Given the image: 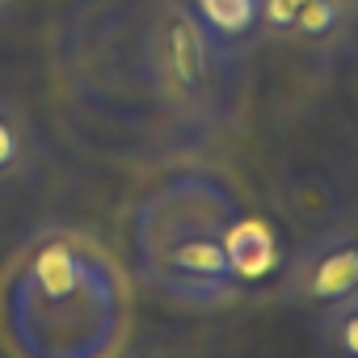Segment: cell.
<instances>
[{
    "label": "cell",
    "mask_w": 358,
    "mask_h": 358,
    "mask_svg": "<svg viewBox=\"0 0 358 358\" xmlns=\"http://www.w3.org/2000/svg\"><path fill=\"white\" fill-rule=\"evenodd\" d=\"M127 316V278L89 232L47 224L13 249L0 329L17 358H114Z\"/></svg>",
    "instance_id": "cell-1"
},
{
    "label": "cell",
    "mask_w": 358,
    "mask_h": 358,
    "mask_svg": "<svg viewBox=\"0 0 358 358\" xmlns=\"http://www.w3.org/2000/svg\"><path fill=\"white\" fill-rule=\"evenodd\" d=\"M241 215L245 203L224 177L203 169L173 173L139 199L131 215L135 278L194 312H220L236 303L245 282L228 262V232Z\"/></svg>",
    "instance_id": "cell-2"
},
{
    "label": "cell",
    "mask_w": 358,
    "mask_h": 358,
    "mask_svg": "<svg viewBox=\"0 0 358 358\" xmlns=\"http://www.w3.org/2000/svg\"><path fill=\"white\" fill-rule=\"evenodd\" d=\"M236 47H224L190 9V0H160L143 30L139 72L152 101L177 122L207 127L224 114Z\"/></svg>",
    "instance_id": "cell-3"
},
{
    "label": "cell",
    "mask_w": 358,
    "mask_h": 358,
    "mask_svg": "<svg viewBox=\"0 0 358 358\" xmlns=\"http://www.w3.org/2000/svg\"><path fill=\"white\" fill-rule=\"evenodd\" d=\"M274 295L287 308H312V312L358 295V228L329 224L316 236H308L278 266Z\"/></svg>",
    "instance_id": "cell-4"
},
{
    "label": "cell",
    "mask_w": 358,
    "mask_h": 358,
    "mask_svg": "<svg viewBox=\"0 0 358 358\" xmlns=\"http://www.w3.org/2000/svg\"><path fill=\"white\" fill-rule=\"evenodd\" d=\"M43 152H47V139L34 114L17 97L0 93V194L30 186L43 169Z\"/></svg>",
    "instance_id": "cell-5"
},
{
    "label": "cell",
    "mask_w": 358,
    "mask_h": 358,
    "mask_svg": "<svg viewBox=\"0 0 358 358\" xmlns=\"http://www.w3.org/2000/svg\"><path fill=\"white\" fill-rule=\"evenodd\" d=\"M228 262H232V270H236V278H241L245 287L257 282V278H266L270 270L282 266L278 232H274L266 220H257V215L245 211V215L232 224V232H228Z\"/></svg>",
    "instance_id": "cell-6"
},
{
    "label": "cell",
    "mask_w": 358,
    "mask_h": 358,
    "mask_svg": "<svg viewBox=\"0 0 358 358\" xmlns=\"http://www.w3.org/2000/svg\"><path fill=\"white\" fill-rule=\"evenodd\" d=\"M282 207H287V215L295 224L316 228V232L329 228V224H341V215L350 211L341 190L329 182V177H320V173H295L291 182L282 186Z\"/></svg>",
    "instance_id": "cell-7"
},
{
    "label": "cell",
    "mask_w": 358,
    "mask_h": 358,
    "mask_svg": "<svg viewBox=\"0 0 358 358\" xmlns=\"http://www.w3.org/2000/svg\"><path fill=\"white\" fill-rule=\"evenodd\" d=\"M358 17V0H303L295 17V38L316 51H337Z\"/></svg>",
    "instance_id": "cell-8"
},
{
    "label": "cell",
    "mask_w": 358,
    "mask_h": 358,
    "mask_svg": "<svg viewBox=\"0 0 358 358\" xmlns=\"http://www.w3.org/2000/svg\"><path fill=\"white\" fill-rule=\"evenodd\" d=\"M312 350L316 358H358V295L316 312Z\"/></svg>",
    "instance_id": "cell-9"
},
{
    "label": "cell",
    "mask_w": 358,
    "mask_h": 358,
    "mask_svg": "<svg viewBox=\"0 0 358 358\" xmlns=\"http://www.w3.org/2000/svg\"><path fill=\"white\" fill-rule=\"evenodd\" d=\"M190 9L224 47H236L257 34V0H190Z\"/></svg>",
    "instance_id": "cell-10"
},
{
    "label": "cell",
    "mask_w": 358,
    "mask_h": 358,
    "mask_svg": "<svg viewBox=\"0 0 358 358\" xmlns=\"http://www.w3.org/2000/svg\"><path fill=\"white\" fill-rule=\"evenodd\" d=\"M122 358H194L186 345H177V341H169V337H143V341H135Z\"/></svg>",
    "instance_id": "cell-11"
},
{
    "label": "cell",
    "mask_w": 358,
    "mask_h": 358,
    "mask_svg": "<svg viewBox=\"0 0 358 358\" xmlns=\"http://www.w3.org/2000/svg\"><path fill=\"white\" fill-rule=\"evenodd\" d=\"M17 5H22V0H0V22H5V17L17 9Z\"/></svg>",
    "instance_id": "cell-12"
}]
</instances>
